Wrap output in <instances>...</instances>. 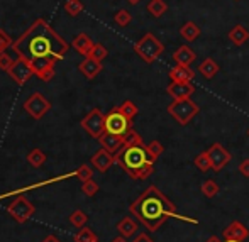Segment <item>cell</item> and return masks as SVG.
I'll use <instances>...</instances> for the list:
<instances>
[{"label": "cell", "mask_w": 249, "mask_h": 242, "mask_svg": "<svg viewBox=\"0 0 249 242\" xmlns=\"http://www.w3.org/2000/svg\"><path fill=\"white\" fill-rule=\"evenodd\" d=\"M17 58H22L33 66L34 75L43 82L54 78V65L61 61L70 44L56 34L44 19H37L22 36L12 43Z\"/></svg>", "instance_id": "cell-1"}, {"label": "cell", "mask_w": 249, "mask_h": 242, "mask_svg": "<svg viewBox=\"0 0 249 242\" xmlns=\"http://www.w3.org/2000/svg\"><path fill=\"white\" fill-rule=\"evenodd\" d=\"M131 212L148 227L149 230H158L166 219H177L181 222L194 224L198 225V220L194 217H187L178 213V208L168 196H164L158 190V187L151 185L148 190L144 191L134 203L131 205Z\"/></svg>", "instance_id": "cell-2"}, {"label": "cell", "mask_w": 249, "mask_h": 242, "mask_svg": "<svg viewBox=\"0 0 249 242\" xmlns=\"http://www.w3.org/2000/svg\"><path fill=\"white\" fill-rule=\"evenodd\" d=\"M115 161H117L134 180H138L139 171H141L146 164L151 163L146 146H124L121 151H117Z\"/></svg>", "instance_id": "cell-3"}, {"label": "cell", "mask_w": 249, "mask_h": 242, "mask_svg": "<svg viewBox=\"0 0 249 242\" xmlns=\"http://www.w3.org/2000/svg\"><path fill=\"white\" fill-rule=\"evenodd\" d=\"M164 51V46L153 33H146L134 44V52L146 63H154Z\"/></svg>", "instance_id": "cell-4"}, {"label": "cell", "mask_w": 249, "mask_h": 242, "mask_svg": "<svg viewBox=\"0 0 249 242\" xmlns=\"http://www.w3.org/2000/svg\"><path fill=\"white\" fill-rule=\"evenodd\" d=\"M168 112H170V115L180 125H187L188 122H192V119H194L195 115H198L200 107L192 98H185V100L171 102V104L168 105Z\"/></svg>", "instance_id": "cell-5"}, {"label": "cell", "mask_w": 249, "mask_h": 242, "mask_svg": "<svg viewBox=\"0 0 249 242\" xmlns=\"http://www.w3.org/2000/svg\"><path fill=\"white\" fill-rule=\"evenodd\" d=\"M131 129V119H127L119 108H114L105 117V132L114 136H124Z\"/></svg>", "instance_id": "cell-6"}, {"label": "cell", "mask_w": 249, "mask_h": 242, "mask_svg": "<svg viewBox=\"0 0 249 242\" xmlns=\"http://www.w3.org/2000/svg\"><path fill=\"white\" fill-rule=\"evenodd\" d=\"M207 153H209L210 163H212V170L217 171V173L222 171L224 168L231 163V153L220 144V142H213V144L207 149Z\"/></svg>", "instance_id": "cell-7"}, {"label": "cell", "mask_w": 249, "mask_h": 242, "mask_svg": "<svg viewBox=\"0 0 249 242\" xmlns=\"http://www.w3.org/2000/svg\"><path fill=\"white\" fill-rule=\"evenodd\" d=\"M7 73H9L10 78H12L14 82L17 83V85H24V83H26L27 80H29L31 76L34 75V69H33V66H31L29 63L26 61V59L16 58L14 65L10 66V69Z\"/></svg>", "instance_id": "cell-8"}, {"label": "cell", "mask_w": 249, "mask_h": 242, "mask_svg": "<svg viewBox=\"0 0 249 242\" xmlns=\"http://www.w3.org/2000/svg\"><path fill=\"white\" fill-rule=\"evenodd\" d=\"M83 127L93 136V138H100L105 132V117L102 115L100 110H92L83 121Z\"/></svg>", "instance_id": "cell-9"}, {"label": "cell", "mask_w": 249, "mask_h": 242, "mask_svg": "<svg viewBox=\"0 0 249 242\" xmlns=\"http://www.w3.org/2000/svg\"><path fill=\"white\" fill-rule=\"evenodd\" d=\"M166 93L171 95L173 100L192 98V95L195 93V85L192 82H171L166 86Z\"/></svg>", "instance_id": "cell-10"}, {"label": "cell", "mask_w": 249, "mask_h": 242, "mask_svg": "<svg viewBox=\"0 0 249 242\" xmlns=\"http://www.w3.org/2000/svg\"><path fill=\"white\" fill-rule=\"evenodd\" d=\"M26 108L34 117H43L44 112L50 108V104H48V100L41 95V93H34V95L26 102Z\"/></svg>", "instance_id": "cell-11"}, {"label": "cell", "mask_w": 249, "mask_h": 242, "mask_svg": "<svg viewBox=\"0 0 249 242\" xmlns=\"http://www.w3.org/2000/svg\"><path fill=\"white\" fill-rule=\"evenodd\" d=\"M222 237H224V239H234V241L244 242L249 237V230H248L246 225H243L241 222L234 220V222H231L229 225L224 229Z\"/></svg>", "instance_id": "cell-12"}, {"label": "cell", "mask_w": 249, "mask_h": 242, "mask_svg": "<svg viewBox=\"0 0 249 242\" xmlns=\"http://www.w3.org/2000/svg\"><path fill=\"white\" fill-rule=\"evenodd\" d=\"M168 76H170L171 82H192V80H195V71L190 66L177 65L175 68L170 69Z\"/></svg>", "instance_id": "cell-13"}, {"label": "cell", "mask_w": 249, "mask_h": 242, "mask_svg": "<svg viewBox=\"0 0 249 242\" xmlns=\"http://www.w3.org/2000/svg\"><path fill=\"white\" fill-rule=\"evenodd\" d=\"M71 46L75 48L80 54H83L85 58H89L93 46H95V43H93V41L90 39L85 33H82V34H78V36H75V39L71 41Z\"/></svg>", "instance_id": "cell-14"}, {"label": "cell", "mask_w": 249, "mask_h": 242, "mask_svg": "<svg viewBox=\"0 0 249 242\" xmlns=\"http://www.w3.org/2000/svg\"><path fill=\"white\" fill-rule=\"evenodd\" d=\"M100 142L108 153H117L124 147V139L122 136H114V134H108V132H104L100 136Z\"/></svg>", "instance_id": "cell-15"}, {"label": "cell", "mask_w": 249, "mask_h": 242, "mask_svg": "<svg viewBox=\"0 0 249 242\" xmlns=\"http://www.w3.org/2000/svg\"><path fill=\"white\" fill-rule=\"evenodd\" d=\"M173 59L177 65H181V66H190L192 63L197 59V54L195 51H192L188 46H180L177 51L173 52Z\"/></svg>", "instance_id": "cell-16"}, {"label": "cell", "mask_w": 249, "mask_h": 242, "mask_svg": "<svg viewBox=\"0 0 249 242\" xmlns=\"http://www.w3.org/2000/svg\"><path fill=\"white\" fill-rule=\"evenodd\" d=\"M78 68H80V71L87 76V78H95V76L102 71V63L89 56V58H85L82 63H80Z\"/></svg>", "instance_id": "cell-17"}, {"label": "cell", "mask_w": 249, "mask_h": 242, "mask_svg": "<svg viewBox=\"0 0 249 242\" xmlns=\"http://www.w3.org/2000/svg\"><path fill=\"white\" fill-rule=\"evenodd\" d=\"M229 41L237 48L243 46V44H246L249 41V31L244 26L237 24V26H234L232 29L229 31Z\"/></svg>", "instance_id": "cell-18"}, {"label": "cell", "mask_w": 249, "mask_h": 242, "mask_svg": "<svg viewBox=\"0 0 249 242\" xmlns=\"http://www.w3.org/2000/svg\"><path fill=\"white\" fill-rule=\"evenodd\" d=\"M219 65L215 63V59H212V58H205L202 63L198 65V71H200V75L203 76V78H207V80H212L213 76L219 73Z\"/></svg>", "instance_id": "cell-19"}, {"label": "cell", "mask_w": 249, "mask_h": 242, "mask_svg": "<svg viewBox=\"0 0 249 242\" xmlns=\"http://www.w3.org/2000/svg\"><path fill=\"white\" fill-rule=\"evenodd\" d=\"M200 33H202V31H200V27L194 22V20H188V22H185L183 26H181V29H180L181 37H183V39H187V41H195L200 36Z\"/></svg>", "instance_id": "cell-20"}, {"label": "cell", "mask_w": 249, "mask_h": 242, "mask_svg": "<svg viewBox=\"0 0 249 242\" xmlns=\"http://www.w3.org/2000/svg\"><path fill=\"white\" fill-rule=\"evenodd\" d=\"M92 161L100 171H105V170H108V166H110L114 159H112L110 153H108L107 149H102V151H99V153L95 154V156H93Z\"/></svg>", "instance_id": "cell-21"}, {"label": "cell", "mask_w": 249, "mask_h": 242, "mask_svg": "<svg viewBox=\"0 0 249 242\" xmlns=\"http://www.w3.org/2000/svg\"><path fill=\"white\" fill-rule=\"evenodd\" d=\"M148 12L153 17L160 19L161 16H164V14L168 12V3L164 2V0H151L148 3Z\"/></svg>", "instance_id": "cell-22"}, {"label": "cell", "mask_w": 249, "mask_h": 242, "mask_svg": "<svg viewBox=\"0 0 249 242\" xmlns=\"http://www.w3.org/2000/svg\"><path fill=\"white\" fill-rule=\"evenodd\" d=\"M194 164L198 168L200 171H203V173H207L209 170H212V163H210V157H209V153H207V151H203V153H200L195 156Z\"/></svg>", "instance_id": "cell-23"}, {"label": "cell", "mask_w": 249, "mask_h": 242, "mask_svg": "<svg viewBox=\"0 0 249 242\" xmlns=\"http://www.w3.org/2000/svg\"><path fill=\"white\" fill-rule=\"evenodd\" d=\"M146 151H148V156H149V161L151 163H156V159L158 157L163 154V151H164V147L163 144H161L160 141H153V142H149L148 146H146Z\"/></svg>", "instance_id": "cell-24"}, {"label": "cell", "mask_w": 249, "mask_h": 242, "mask_svg": "<svg viewBox=\"0 0 249 242\" xmlns=\"http://www.w3.org/2000/svg\"><path fill=\"white\" fill-rule=\"evenodd\" d=\"M114 22L117 24V26H121V27H127L129 24L132 22V14L129 12V10H125V9L117 10V12H115V16H114Z\"/></svg>", "instance_id": "cell-25"}, {"label": "cell", "mask_w": 249, "mask_h": 242, "mask_svg": "<svg viewBox=\"0 0 249 242\" xmlns=\"http://www.w3.org/2000/svg\"><path fill=\"white\" fill-rule=\"evenodd\" d=\"M65 10L68 16L76 17L83 12V3L80 0H66L65 2Z\"/></svg>", "instance_id": "cell-26"}, {"label": "cell", "mask_w": 249, "mask_h": 242, "mask_svg": "<svg viewBox=\"0 0 249 242\" xmlns=\"http://www.w3.org/2000/svg\"><path fill=\"white\" fill-rule=\"evenodd\" d=\"M202 193L203 196H207V198H213V196L219 193V185L213 180H205L202 183Z\"/></svg>", "instance_id": "cell-27"}, {"label": "cell", "mask_w": 249, "mask_h": 242, "mask_svg": "<svg viewBox=\"0 0 249 242\" xmlns=\"http://www.w3.org/2000/svg\"><path fill=\"white\" fill-rule=\"evenodd\" d=\"M122 139H124V146H142L141 136L136 131H132V129H129V131L122 136Z\"/></svg>", "instance_id": "cell-28"}, {"label": "cell", "mask_w": 249, "mask_h": 242, "mask_svg": "<svg viewBox=\"0 0 249 242\" xmlns=\"http://www.w3.org/2000/svg\"><path fill=\"white\" fill-rule=\"evenodd\" d=\"M117 108L122 112V114L125 115V117H127V119H131V121L136 117V115H138V112H139V110H138V107H136V105L132 104L131 100H125L124 104H122L121 107H117Z\"/></svg>", "instance_id": "cell-29"}, {"label": "cell", "mask_w": 249, "mask_h": 242, "mask_svg": "<svg viewBox=\"0 0 249 242\" xmlns=\"http://www.w3.org/2000/svg\"><path fill=\"white\" fill-rule=\"evenodd\" d=\"M119 230H121L125 237H129V236H134L136 230H138V225H136L131 219H125V220H122V222L119 224Z\"/></svg>", "instance_id": "cell-30"}, {"label": "cell", "mask_w": 249, "mask_h": 242, "mask_svg": "<svg viewBox=\"0 0 249 242\" xmlns=\"http://www.w3.org/2000/svg\"><path fill=\"white\" fill-rule=\"evenodd\" d=\"M108 56V51H107V48L104 46V44H95L92 49V52H90V58H93V59H97V61H104L105 58Z\"/></svg>", "instance_id": "cell-31"}, {"label": "cell", "mask_w": 249, "mask_h": 242, "mask_svg": "<svg viewBox=\"0 0 249 242\" xmlns=\"http://www.w3.org/2000/svg\"><path fill=\"white\" fill-rule=\"evenodd\" d=\"M14 61H16V59H14L10 54H7L5 51L0 52V69H2V71H9L10 66L14 65Z\"/></svg>", "instance_id": "cell-32"}, {"label": "cell", "mask_w": 249, "mask_h": 242, "mask_svg": "<svg viewBox=\"0 0 249 242\" xmlns=\"http://www.w3.org/2000/svg\"><path fill=\"white\" fill-rule=\"evenodd\" d=\"M12 44V39L9 37V34L5 33L3 29H0V52H3L7 48Z\"/></svg>", "instance_id": "cell-33"}, {"label": "cell", "mask_w": 249, "mask_h": 242, "mask_svg": "<svg viewBox=\"0 0 249 242\" xmlns=\"http://www.w3.org/2000/svg\"><path fill=\"white\" fill-rule=\"evenodd\" d=\"M29 161L34 164V166H39V164L44 161V154H43V153H39V151H34V153H31Z\"/></svg>", "instance_id": "cell-34"}, {"label": "cell", "mask_w": 249, "mask_h": 242, "mask_svg": "<svg viewBox=\"0 0 249 242\" xmlns=\"http://www.w3.org/2000/svg\"><path fill=\"white\" fill-rule=\"evenodd\" d=\"M239 173L244 178H249V157H246V159H243L239 163Z\"/></svg>", "instance_id": "cell-35"}, {"label": "cell", "mask_w": 249, "mask_h": 242, "mask_svg": "<svg viewBox=\"0 0 249 242\" xmlns=\"http://www.w3.org/2000/svg\"><path fill=\"white\" fill-rule=\"evenodd\" d=\"M134 242H153V241H151L149 237L146 236V234H141V236H139V237H136Z\"/></svg>", "instance_id": "cell-36"}, {"label": "cell", "mask_w": 249, "mask_h": 242, "mask_svg": "<svg viewBox=\"0 0 249 242\" xmlns=\"http://www.w3.org/2000/svg\"><path fill=\"white\" fill-rule=\"evenodd\" d=\"M80 174H82L83 180H87V178L90 176V170L89 168H82V170H80Z\"/></svg>", "instance_id": "cell-37"}, {"label": "cell", "mask_w": 249, "mask_h": 242, "mask_svg": "<svg viewBox=\"0 0 249 242\" xmlns=\"http://www.w3.org/2000/svg\"><path fill=\"white\" fill-rule=\"evenodd\" d=\"M95 190H97V187L93 183H89L87 185V191H89V193H95Z\"/></svg>", "instance_id": "cell-38"}, {"label": "cell", "mask_w": 249, "mask_h": 242, "mask_svg": "<svg viewBox=\"0 0 249 242\" xmlns=\"http://www.w3.org/2000/svg\"><path fill=\"white\" fill-rule=\"evenodd\" d=\"M205 242H222V241H220V239H219V237H217V236H210L209 239H207Z\"/></svg>", "instance_id": "cell-39"}, {"label": "cell", "mask_w": 249, "mask_h": 242, "mask_svg": "<svg viewBox=\"0 0 249 242\" xmlns=\"http://www.w3.org/2000/svg\"><path fill=\"white\" fill-rule=\"evenodd\" d=\"M127 2H129V3H132V5H136V3H139L141 0H127Z\"/></svg>", "instance_id": "cell-40"}, {"label": "cell", "mask_w": 249, "mask_h": 242, "mask_svg": "<svg viewBox=\"0 0 249 242\" xmlns=\"http://www.w3.org/2000/svg\"><path fill=\"white\" fill-rule=\"evenodd\" d=\"M222 242H241V241H234V239H224Z\"/></svg>", "instance_id": "cell-41"}, {"label": "cell", "mask_w": 249, "mask_h": 242, "mask_svg": "<svg viewBox=\"0 0 249 242\" xmlns=\"http://www.w3.org/2000/svg\"><path fill=\"white\" fill-rule=\"evenodd\" d=\"M114 242H125L124 239H117V241H114Z\"/></svg>", "instance_id": "cell-42"}, {"label": "cell", "mask_w": 249, "mask_h": 242, "mask_svg": "<svg viewBox=\"0 0 249 242\" xmlns=\"http://www.w3.org/2000/svg\"><path fill=\"white\" fill-rule=\"evenodd\" d=\"M248 136H249V129H248Z\"/></svg>", "instance_id": "cell-43"}, {"label": "cell", "mask_w": 249, "mask_h": 242, "mask_svg": "<svg viewBox=\"0 0 249 242\" xmlns=\"http://www.w3.org/2000/svg\"><path fill=\"white\" fill-rule=\"evenodd\" d=\"M234 2H237V0H234Z\"/></svg>", "instance_id": "cell-44"}]
</instances>
